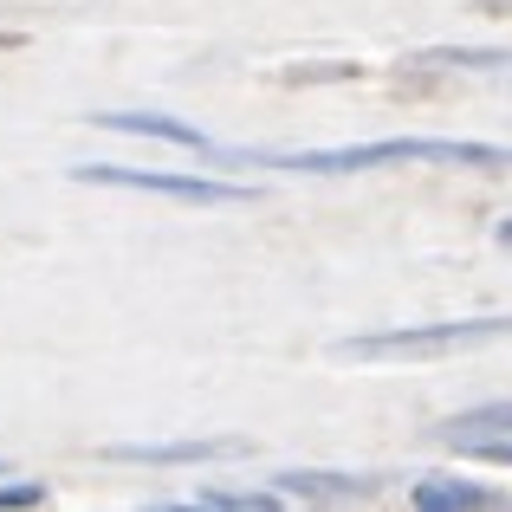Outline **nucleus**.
<instances>
[{
	"label": "nucleus",
	"instance_id": "4468645a",
	"mask_svg": "<svg viewBox=\"0 0 512 512\" xmlns=\"http://www.w3.org/2000/svg\"><path fill=\"white\" fill-rule=\"evenodd\" d=\"M493 13H512V0H493Z\"/></svg>",
	"mask_w": 512,
	"mask_h": 512
},
{
	"label": "nucleus",
	"instance_id": "39448f33",
	"mask_svg": "<svg viewBox=\"0 0 512 512\" xmlns=\"http://www.w3.org/2000/svg\"><path fill=\"white\" fill-rule=\"evenodd\" d=\"M85 124H104V130H124V137H156V143H175V150H195L214 163V150L221 143L208 137V130L182 124V117H163V111H91Z\"/></svg>",
	"mask_w": 512,
	"mask_h": 512
},
{
	"label": "nucleus",
	"instance_id": "423d86ee",
	"mask_svg": "<svg viewBox=\"0 0 512 512\" xmlns=\"http://www.w3.org/2000/svg\"><path fill=\"white\" fill-rule=\"evenodd\" d=\"M409 506L415 512H500L512 506L500 487H480V480H448V474H435V480H422V487L409 493Z\"/></svg>",
	"mask_w": 512,
	"mask_h": 512
},
{
	"label": "nucleus",
	"instance_id": "7ed1b4c3",
	"mask_svg": "<svg viewBox=\"0 0 512 512\" xmlns=\"http://www.w3.org/2000/svg\"><path fill=\"white\" fill-rule=\"evenodd\" d=\"M72 182L91 188H137V195H169L188 201V208H253V188L221 182V175H182V169H124V163H72Z\"/></svg>",
	"mask_w": 512,
	"mask_h": 512
},
{
	"label": "nucleus",
	"instance_id": "f8f14e48",
	"mask_svg": "<svg viewBox=\"0 0 512 512\" xmlns=\"http://www.w3.org/2000/svg\"><path fill=\"white\" fill-rule=\"evenodd\" d=\"M46 500V480H13V487H0V506H39Z\"/></svg>",
	"mask_w": 512,
	"mask_h": 512
},
{
	"label": "nucleus",
	"instance_id": "f257e3e1",
	"mask_svg": "<svg viewBox=\"0 0 512 512\" xmlns=\"http://www.w3.org/2000/svg\"><path fill=\"white\" fill-rule=\"evenodd\" d=\"M214 163H260V169H292V175H357V169H389V163H454V169H512L506 143H461V137H376V143H338V150H214Z\"/></svg>",
	"mask_w": 512,
	"mask_h": 512
},
{
	"label": "nucleus",
	"instance_id": "2eb2a0df",
	"mask_svg": "<svg viewBox=\"0 0 512 512\" xmlns=\"http://www.w3.org/2000/svg\"><path fill=\"white\" fill-rule=\"evenodd\" d=\"M0 474H7V461H0Z\"/></svg>",
	"mask_w": 512,
	"mask_h": 512
},
{
	"label": "nucleus",
	"instance_id": "9d476101",
	"mask_svg": "<svg viewBox=\"0 0 512 512\" xmlns=\"http://www.w3.org/2000/svg\"><path fill=\"white\" fill-rule=\"evenodd\" d=\"M279 500H286V493H279V487H273V493H253V487H247V493H227V487H201V493H195V500H188V506H201V512H273Z\"/></svg>",
	"mask_w": 512,
	"mask_h": 512
},
{
	"label": "nucleus",
	"instance_id": "1a4fd4ad",
	"mask_svg": "<svg viewBox=\"0 0 512 512\" xmlns=\"http://www.w3.org/2000/svg\"><path fill=\"white\" fill-rule=\"evenodd\" d=\"M415 72H435V65H467V72H500V65H512V52H493V46H428L415 52Z\"/></svg>",
	"mask_w": 512,
	"mask_h": 512
},
{
	"label": "nucleus",
	"instance_id": "ddd939ff",
	"mask_svg": "<svg viewBox=\"0 0 512 512\" xmlns=\"http://www.w3.org/2000/svg\"><path fill=\"white\" fill-rule=\"evenodd\" d=\"M493 234H500V247L512 253V214H506V221H500V227H493Z\"/></svg>",
	"mask_w": 512,
	"mask_h": 512
},
{
	"label": "nucleus",
	"instance_id": "0eeeda50",
	"mask_svg": "<svg viewBox=\"0 0 512 512\" xmlns=\"http://www.w3.org/2000/svg\"><path fill=\"white\" fill-rule=\"evenodd\" d=\"M273 487L286 500H370L383 480L376 474H325V467H292V474H273Z\"/></svg>",
	"mask_w": 512,
	"mask_h": 512
},
{
	"label": "nucleus",
	"instance_id": "f03ea898",
	"mask_svg": "<svg viewBox=\"0 0 512 512\" xmlns=\"http://www.w3.org/2000/svg\"><path fill=\"white\" fill-rule=\"evenodd\" d=\"M493 338H512V318L493 312V318H448V325H396V331H370V338H344L338 357H454V350H474V344H493Z\"/></svg>",
	"mask_w": 512,
	"mask_h": 512
},
{
	"label": "nucleus",
	"instance_id": "20e7f679",
	"mask_svg": "<svg viewBox=\"0 0 512 512\" xmlns=\"http://www.w3.org/2000/svg\"><path fill=\"white\" fill-rule=\"evenodd\" d=\"M247 441L240 435H188V441H111L104 461L130 467H201V461H240Z\"/></svg>",
	"mask_w": 512,
	"mask_h": 512
},
{
	"label": "nucleus",
	"instance_id": "9b49d317",
	"mask_svg": "<svg viewBox=\"0 0 512 512\" xmlns=\"http://www.w3.org/2000/svg\"><path fill=\"white\" fill-rule=\"evenodd\" d=\"M461 454H480V461H500L512 467V435H474V441H454Z\"/></svg>",
	"mask_w": 512,
	"mask_h": 512
},
{
	"label": "nucleus",
	"instance_id": "6e6552de",
	"mask_svg": "<svg viewBox=\"0 0 512 512\" xmlns=\"http://www.w3.org/2000/svg\"><path fill=\"white\" fill-rule=\"evenodd\" d=\"M441 441H474V435H512V402H474V409H461L454 422L435 428Z\"/></svg>",
	"mask_w": 512,
	"mask_h": 512
}]
</instances>
